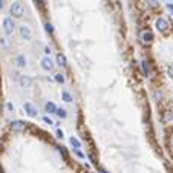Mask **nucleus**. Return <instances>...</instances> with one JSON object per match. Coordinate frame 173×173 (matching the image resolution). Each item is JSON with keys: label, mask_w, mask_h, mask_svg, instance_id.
<instances>
[{"label": "nucleus", "mask_w": 173, "mask_h": 173, "mask_svg": "<svg viewBox=\"0 0 173 173\" xmlns=\"http://www.w3.org/2000/svg\"><path fill=\"white\" fill-rule=\"evenodd\" d=\"M14 31H16V23H14V18L11 17H5L3 18V32L6 37H9V35L14 34Z\"/></svg>", "instance_id": "f03ea898"}, {"label": "nucleus", "mask_w": 173, "mask_h": 173, "mask_svg": "<svg viewBox=\"0 0 173 173\" xmlns=\"http://www.w3.org/2000/svg\"><path fill=\"white\" fill-rule=\"evenodd\" d=\"M25 123L20 121V120H14V121H11V124H9V129L12 130V132H23L25 130Z\"/></svg>", "instance_id": "1a4fd4ad"}, {"label": "nucleus", "mask_w": 173, "mask_h": 173, "mask_svg": "<svg viewBox=\"0 0 173 173\" xmlns=\"http://www.w3.org/2000/svg\"><path fill=\"white\" fill-rule=\"evenodd\" d=\"M155 28L161 32V34H167L169 29H170V25H169V20L166 17H158L155 22Z\"/></svg>", "instance_id": "7ed1b4c3"}, {"label": "nucleus", "mask_w": 173, "mask_h": 173, "mask_svg": "<svg viewBox=\"0 0 173 173\" xmlns=\"http://www.w3.org/2000/svg\"><path fill=\"white\" fill-rule=\"evenodd\" d=\"M69 144L74 147V149H80V147H81V142H80V139L77 138V137H70Z\"/></svg>", "instance_id": "a211bd4d"}, {"label": "nucleus", "mask_w": 173, "mask_h": 173, "mask_svg": "<svg viewBox=\"0 0 173 173\" xmlns=\"http://www.w3.org/2000/svg\"><path fill=\"white\" fill-rule=\"evenodd\" d=\"M139 38H141V43L144 46H150L153 43V40H155V35L150 29H142L141 34H139Z\"/></svg>", "instance_id": "20e7f679"}, {"label": "nucleus", "mask_w": 173, "mask_h": 173, "mask_svg": "<svg viewBox=\"0 0 173 173\" xmlns=\"http://www.w3.org/2000/svg\"><path fill=\"white\" fill-rule=\"evenodd\" d=\"M0 48H2L3 51H9L11 41H9V38H8L6 35H2V37H0Z\"/></svg>", "instance_id": "f8f14e48"}, {"label": "nucleus", "mask_w": 173, "mask_h": 173, "mask_svg": "<svg viewBox=\"0 0 173 173\" xmlns=\"http://www.w3.org/2000/svg\"><path fill=\"white\" fill-rule=\"evenodd\" d=\"M14 63H16V66L18 69H25L26 68V57L23 54H18L17 57L14 58Z\"/></svg>", "instance_id": "9d476101"}, {"label": "nucleus", "mask_w": 173, "mask_h": 173, "mask_svg": "<svg viewBox=\"0 0 173 173\" xmlns=\"http://www.w3.org/2000/svg\"><path fill=\"white\" fill-rule=\"evenodd\" d=\"M45 29H46V32H48V34H54V26H52L49 22H48V23H45Z\"/></svg>", "instance_id": "aec40b11"}, {"label": "nucleus", "mask_w": 173, "mask_h": 173, "mask_svg": "<svg viewBox=\"0 0 173 173\" xmlns=\"http://www.w3.org/2000/svg\"><path fill=\"white\" fill-rule=\"evenodd\" d=\"M23 109H25V112H26V115H28L29 118H35V117L38 115L37 107H35L32 103H29V101H26V103L23 104Z\"/></svg>", "instance_id": "0eeeda50"}, {"label": "nucleus", "mask_w": 173, "mask_h": 173, "mask_svg": "<svg viewBox=\"0 0 173 173\" xmlns=\"http://www.w3.org/2000/svg\"><path fill=\"white\" fill-rule=\"evenodd\" d=\"M61 100H63L65 103H70V101H72V95H70L66 89L61 90Z\"/></svg>", "instance_id": "f3484780"}, {"label": "nucleus", "mask_w": 173, "mask_h": 173, "mask_svg": "<svg viewBox=\"0 0 173 173\" xmlns=\"http://www.w3.org/2000/svg\"><path fill=\"white\" fill-rule=\"evenodd\" d=\"M6 110H8V112H14V110H16L14 104H12V103H6Z\"/></svg>", "instance_id": "b1692460"}, {"label": "nucleus", "mask_w": 173, "mask_h": 173, "mask_svg": "<svg viewBox=\"0 0 173 173\" xmlns=\"http://www.w3.org/2000/svg\"><path fill=\"white\" fill-rule=\"evenodd\" d=\"M153 95H155V100H156V101H159V100L162 98V94H161V92H158V90H155V94H153Z\"/></svg>", "instance_id": "393cba45"}, {"label": "nucleus", "mask_w": 173, "mask_h": 173, "mask_svg": "<svg viewBox=\"0 0 173 173\" xmlns=\"http://www.w3.org/2000/svg\"><path fill=\"white\" fill-rule=\"evenodd\" d=\"M18 84L23 89H29V87L32 86V78L29 75H20L18 77Z\"/></svg>", "instance_id": "6e6552de"}, {"label": "nucleus", "mask_w": 173, "mask_h": 173, "mask_svg": "<svg viewBox=\"0 0 173 173\" xmlns=\"http://www.w3.org/2000/svg\"><path fill=\"white\" fill-rule=\"evenodd\" d=\"M55 65H58V66L65 68V66L68 65L66 55H65V54H61V52H58V54H57V57H55Z\"/></svg>", "instance_id": "9b49d317"}, {"label": "nucleus", "mask_w": 173, "mask_h": 173, "mask_svg": "<svg viewBox=\"0 0 173 173\" xmlns=\"http://www.w3.org/2000/svg\"><path fill=\"white\" fill-rule=\"evenodd\" d=\"M9 14H11L12 18H22L25 16V6H23V3L18 2V0L12 2L11 6H9Z\"/></svg>", "instance_id": "f257e3e1"}, {"label": "nucleus", "mask_w": 173, "mask_h": 173, "mask_svg": "<svg viewBox=\"0 0 173 173\" xmlns=\"http://www.w3.org/2000/svg\"><path fill=\"white\" fill-rule=\"evenodd\" d=\"M51 48H49V46H45V55H46V57H51Z\"/></svg>", "instance_id": "a878e982"}, {"label": "nucleus", "mask_w": 173, "mask_h": 173, "mask_svg": "<svg viewBox=\"0 0 173 173\" xmlns=\"http://www.w3.org/2000/svg\"><path fill=\"white\" fill-rule=\"evenodd\" d=\"M18 35H20L22 40L31 41V40H32V29H31L28 25H20V26H18Z\"/></svg>", "instance_id": "39448f33"}, {"label": "nucleus", "mask_w": 173, "mask_h": 173, "mask_svg": "<svg viewBox=\"0 0 173 173\" xmlns=\"http://www.w3.org/2000/svg\"><path fill=\"white\" fill-rule=\"evenodd\" d=\"M166 6H167V9H169V11H170V12L173 14V3H167Z\"/></svg>", "instance_id": "c756f323"}, {"label": "nucleus", "mask_w": 173, "mask_h": 173, "mask_svg": "<svg viewBox=\"0 0 173 173\" xmlns=\"http://www.w3.org/2000/svg\"><path fill=\"white\" fill-rule=\"evenodd\" d=\"M55 135H57V138H58V139H63V138H65V133H63V130H61V129H57Z\"/></svg>", "instance_id": "4be33fe9"}, {"label": "nucleus", "mask_w": 173, "mask_h": 173, "mask_svg": "<svg viewBox=\"0 0 173 173\" xmlns=\"http://www.w3.org/2000/svg\"><path fill=\"white\" fill-rule=\"evenodd\" d=\"M43 121L46 123L48 126H52V124H54V121H52V118H49L48 115H45V117H43Z\"/></svg>", "instance_id": "5701e85b"}, {"label": "nucleus", "mask_w": 173, "mask_h": 173, "mask_svg": "<svg viewBox=\"0 0 173 173\" xmlns=\"http://www.w3.org/2000/svg\"><path fill=\"white\" fill-rule=\"evenodd\" d=\"M139 65H141V70H142V75L149 78V77H150V66H149V61H147V60H142V61H141Z\"/></svg>", "instance_id": "ddd939ff"}, {"label": "nucleus", "mask_w": 173, "mask_h": 173, "mask_svg": "<svg viewBox=\"0 0 173 173\" xmlns=\"http://www.w3.org/2000/svg\"><path fill=\"white\" fill-rule=\"evenodd\" d=\"M170 144H172V147H173V137L170 138Z\"/></svg>", "instance_id": "2f4dec72"}, {"label": "nucleus", "mask_w": 173, "mask_h": 173, "mask_svg": "<svg viewBox=\"0 0 173 173\" xmlns=\"http://www.w3.org/2000/svg\"><path fill=\"white\" fill-rule=\"evenodd\" d=\"M5 8V0H0V11Z\"/></svg>", "instance_id": "7c9ffc66"}, {"label": "nucleus", "mask_w": 173, "mask_h": 173, "mask_svg": "<svg viewBox=\"0 0 173 173\" xmlns=\"http://www.w3.org/2000/svg\"><path fill=\"white\" fill-rule=\"evenodd\" d=\"M60 153H63V156L68 159V153H66V150H65V147H60Z\"/></svg>", "instance_id": "c85d7f7f"}, {"label": "nucleus", "mask_w": 173, "mask_h": 173, "mask_svg": "<svg viewBox=\"0 0 173 173\" xmlns=\"http://www.w3.org/2000/svg\"><path fill=\"white\" fill-rule=\"evenodd\" d=\"M55 115H57L58 118L65 120V118L68 117V110H66V109H63V107H57V112H55Z\"/></svg>", "instance_id": "2eb2a0df"}, {"label": "nucleus", "mask_w": 173, "mask_h": 173, "mask_svg": "<svg viewBox=\"0 0 173 173\" xmlns=\"http://www.w3.org/2000/svg\"><path fill=\"white\" fill-rule=\"evenodd\" d=\"M170 120H173V113H172V112H169V113L166 115V121H170Z\"/></svg>", "instance_id": "bb28decb"}, {"label": "nucleus", "mask_w": 173, "mask_h": 173, "mask_svg": "<svg viewBox=\"0 0 173 173\" xmlns=\"http://www.w3.org/2000/svg\"><path fill=\"white\" fill-rule=\"evenodd\" d=\"M45 112L46 113H55L57 112V104L54 103V101H48V103L45 104Z\"/></svg>", "instance_id": "4468645a"}, {"label": "nucleus", "mask_w": 173, "mask_h": 173, "mask_svg": "<svg viewBox=\"0 0 173 173\" xmlns=\"http://www.w3.org/2000/svg\"><path fill=\"white\" fill-rule=\"evenodd\" d=\"M54 80H55L57 83L63 84V83H65V75H63L61 72H55V74H54Z\"/></svg>", "instance_id": "6ab92c4d"}, {"label": "nucleus", "mask_w": 173, "mask_h": 173, "mask_svg": "<svg viewBox=\"0 0 173 173\" xmlns=\"http://www.w3.org/2000/svg\"><path fill=\"white\" fill-rule=\"evenodd\" d=\"M40 66H41V69L46 70V72H52V70L55 69V61L52 60L51 57H43L41 60H40Z\"/></svg>", "instance_id": "423d86ee"}, {"label": "nucleus", "mask_w": 173, "mask_h": 173, "mask_svg": "<svg viewBox=\"0 0 173 173\" xmlns=\"http://www.w3.org/2000/svg\"><path fill=\"white\" fill-rule=\"evenodd\" d=\"M167 75H169V77L173 80V63L167 65Z\"/></svg>", "instance_id": "412c9836"}, {"label": "nucleus", "mask_w": 173, "mask_h": 173, "mask_svg": "<svg viewBox=\"0 0 173 173\" xmlns=\"http://www.w3.org/2000/svg\"><path fill=\"white\" fill-rule=\"evenodd\" d=\"M35 5H38L40 8H43V6H45V2H43V0H35Z\"/></svg>", "instance_id": "cd10ccee"}, {"label": "nucleus", "mask_w": 173, "mask_h": 173, "mask_svg": "<svg viewBox=\"0 0 173 173\" xmlns=\"http://www.w3.org/2000/svg\"><path fill=\"white\" fill-rule=\"evenodd\" d=\"M159 6V2L158 0H146V8L147 9H155Z\"/></svg>", "instance_id": "dca6fc26"}]
</instances>
